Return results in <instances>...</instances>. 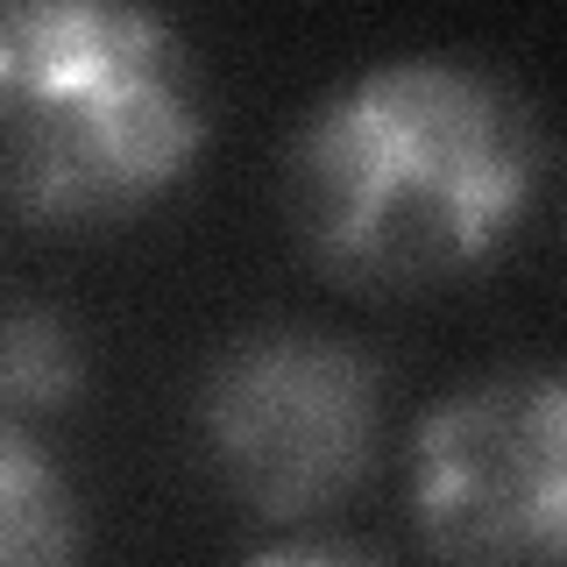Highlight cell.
<instances>
[{
	"instance_id": "obj_2",
	"label": "cell",
	"mask_w": 567,
	"mask_h": 567,
	"mask_svg": "<svg viewBox=\"0 0 567 567\" xmlns=\"http://www.w3.org/2000/svg\"><path fill=\"white\" fill-rule=\"evenodd\" d=\"M206 71L150 0H0V206L106 235L192 185Z\"/></svg>"
},
{
	"instance_id": "obj_4",
	"label": "cell",
	"mask_w": 567,
	"mask_h": 567,
	"mask_svg": "<svg viewBox=\"0 0 567 567\" xmlns=\"http://www.w3.org/2000/svg\"><path fill=\"white\" fill-rule=\"evenodd\" d=\"M404 489L447 560H567V369H496L440 398Z\"/></svg>"
},
{
	"instance_id": "obj_3",
	"label": "cell",
	"mask_w": 567,
	"mask_h": 567,
	"mask_svg": "<svg viewBox=\"0 0 567 567\" xmlns=\"http://www.w3.org/2000/svg\"><path fill=\"white\" fill-rule=\"evenodd\" d=\"M199 454L213 483L262 525L327 518L383 454V377L327 327H256L206 362Z\"/></svg>"
},
{
	"instance_id": "obj_5",
	"label": "cell",
	"mask_w": 567,
	"mask_h": 567,
	"mask_svg": "<svg viewBox=\"0 0 567 567\" xmlns=\"http://www.w3.org/2000/svg\"><path fill=\"white\" fill-rule=\"evenodd\" d=\"M85 546L79 532V496L64 468L35 447L29 419L0 412V567H35V560H71Z\"/></svg>"
},
{
	"instance_id": "obj_6",
	"label": "cell",
	"mask_w": 567,
	"mask_h": 567,
	"mask_svg": "<svg viewBox=\"0 0 567 567\" xmlns=\"http://www.w3.org/2000/svg\"><path fill=\"white\" fill-rule=\"evenodd\" d=\"M85 333L58 306H14L0 312V412L14 419H58L85 398Z\"/></svg>"
},
{
	"instance_id": "obj_1",
	"label": "cell",
	"mask_w": 567,
	"mask_h": 567,
	"mask_svg": "<svg viewBox=\"0 0 567 567\" xmlns=\"http://www.w3.org/2000/svg\"><path fill=\"white\" fill-rule=\"evenodd\" d=\"M546 177L539 114L475 58H390L298 121L277 199L312 270L354 298H425L518 241Z\"/></svg>"
}]
</instances>
